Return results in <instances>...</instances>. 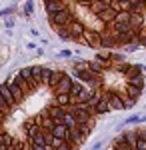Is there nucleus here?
Segmentation results:
<instances>
[{
	"instance_id": "nucleus-1",
	"label": "nucleus",
	"mask_w": 146,
	"mask_h": 150,
	"mask_svg": "<svg viewBox=\"0 0 146 150\" xmlns=\"http://www.w3.org/2000/svg\"><path fill=\"white\" fill-rule=\"evenodd\" d=\"M48 18H50V22L54 24V26H66L68 22H70V20H72V18H74V16H72V10H70V8H62V10H58L56 14H52V16H48Z\"/></svg>"
},
{
	"instance_id": "nucleus-2",
	"label": "nucleus",
	"mask_w": 146,
	"mask_h": 150,
	"mask_svg": "<svg viewBox=\"0 0 146 150\" xmlns=\"http://www.w3.org/2000/svg\"><path fill=\"white\" fill-rule=\"evenodd\" d=\"M84 38H86V46L94 48V50H100V32L98 30H92V28H86L84 30Z\"/></svg>"
},
{
	"instance_id": "nucleus-3",
	"label": "nucleus",
	"mask_w": 146,
	"mask_h": 150,
	"mask_svg": "<svg viewBox=\"0 0 146 150\" xmlns=\"http://www.w3.org/2000/svg\"><path fill=\"white\" fill-rule=\"evenodd\" d=\"M30 144H32V148H38V150L50 148V144H48V140H46V132L44 130H40L38 134H34L32 138H30Z\"/></svg>"
},
{
	"instance_id": "nucleus-4",
	"label": "nucleus",
	"mask_w": 146,
	"mask_h": 150,
	"mask_svg": "<svg viewBox=\"0 0 146 150\" xmlns=\"http://www.w3.org/2000/svg\"><path fill=\"white\" fill-rule=\"evenodd\" d=\"M66 28H68V32H70V38H74V36L84 34V30H86V24L80 22V20H74V18H72V20L66 24Z\"/></svg>"
},
{
	"instance_id": "nucleus-5",
	"label": "nucleus",
	"mask_w": 146,
	"mask_h": 150,
	"mask_svg": "<svg viewBox=\"0 0 146 150\" xmlns=\"http://www.w3.org/2000/svg\"><path fill=\"white\" fill-rule=\"evenodd\" d=\"M100 44H102V48H108V50H112V48L118 46V44H116V38H114V34L110 30H102L100 32Z\"/></svg>"
},
{
	"instance_id": "nucleus-6",
	"label": "nucleus",
	"mask_w": 146,
	"mask_h": 150,
	"mask_svg": "<svg viewBox=\"0 0 146 150\" xmlns=\"http://www.w3.org/2000/svg\"><path fill=\"white\" fill-rule=\"evenodd\" d=\"M44 8H46V14L52 16V14H56L58 10L66 8V2H64V0H46Z\"/></svg>"
},
{
	"instance_id": "nucleus-7",
	"label": "nucleus",
	"mask_w": 146,
	"mask_h": 150,
	"mask_svg": "<svg viewBox=\"0 0 146 150\" xmlns=\"http://www.w3.org/2000/svg\"><path fill=\"white\" fill-rule=\"evenodd\" d=\"M116 12H118V10H114L112 6H106L104 10H100L98 14H96V18H98V20H100L102 24H108V22H112V20H114Z\"/></svg>"
},
{
	"instance_id": "nucleus-8",
	"label": "nucleus",
	"mask_w": 146,
	"mask_h": 150,
	"mask_svg": "<svg viewBox=\"0 0 146 150\" xmlns=\"http://www.w3.org/2000/svg\"><path fill=\"white\" fill-rule=\"evenodd\" d=\"M46 112H48V116H50L52 120L62 122V120H64V114H66V108H64V106H60V104H56V106H50Z\"/></svg>"
},
{
	"instance_id": "nucleus-9",
	"label": "nucleus",
	"mask_w": 146,
	"mask_h": 150,
	"mask_svg": "<svg viewBox=\"0 0 146 150\" xmlns=\"http://www.w3.org/2000/svg\"><path fill=\"white\" fill-rule=\"evenodd\" d=\"M128 24H130V28L138 34V30H140L142 24H144V16H142L140 12H130V20H128Z\"/></svg>"
},
{
	"instance_id": "nucleus-10",
	"label": "nucleus",
	"mask_w": 146,
	"mask_h": 150,
	"mask_svg": "<svg viewBox=\"0 0 146 150\" xmlns=\"http://www.w3.org/2000/svg\"><path fill=\"white\" fill-rule=\"evenodd\" d=\"M108 104H110V110H124V100L118 92L108 94Z\"/></svg>"
},
{
	"instance_id": "nucleus-11",
	"label": "nucleus",
	"mask_w": 146,
	"mask_h": 150,
	"mask_svg": "<svg viewBox=\"0 0 146 150\" xmlns=\"http://www.w3.org/2000/svg\"><path fill=\"white\" fill-rule=\"evenodd\" d=\"M72 76L64 72V76L60 78V82L56 84V88H54V92H70V86H72Z\"/></svg>"
},
{
	"instance_id": "nucleus-12",
	"label": "nucleus",
	"mask_w": 146,
	"mask_h": 150,
	"mask_svg": "<svg viewBox=\"0 0 146 150\" xmlns=\"http://www.w3.org/2000/svg\"><path fill=\"white\" fill-rule=\"evenodd\" d=\"M8 88H10V92H12V96H14L16 104H18V102H22V100H24V96H26V94L22 92V88H20V86H18V84H16L14 80L8 82Z\"/></svg>"
},
{
	"instance_id": "nucleus-13",
	"label": "nucleus",
	"mask_w": 146,
	"mask_h": 150,
	"mask_svg": "<svg viewBox=\"0 0 146 150\" xmlns=\"http://www.w3.org/2000/svg\"><path fill=\"white\" fill-rule=\"evenodd\" d=\"M68 132H70V128H68L64 122H56L54 128H52V134L58 136V138H68Z\"/></svg>"
},
{
	"instance_id": "nucleus-14",
	"label": "nucleus",
	"mask_w": 146,
	"mask_h": 150,
	"mask_svg": "<svg viewBox=\"0 0 146 150\" xmlns=\"http://www.w3.org/2000/svg\"><path fill=\"white\" fill-rule=\"evenodd\" d=\"M14 82H16V84H18L20 88H22V92H24V94H30V92H32V88H30L28 80L24 78V76L20 74V72H16V74H14Z\"/></svg>"
},
{
	"instance_id": "nucleus-15",
	"label": "nucleus",
	"mask_w": 146,
	"mask_h": 150,
	"mask_svg": "<svg viewBox=\"0 0 146 150\" xmlns=\"http://www.w3.org/2000/svg\"><path fill=\"white\" fill-rule=\"evenodd\" d=\"M126 82H128V84H132V86H138V88H142V90H144L146 78H144V74L140 72V74H134V76H126Z\"/></svg>"
},
{
	"instance_id": "nucleus-16",
	"label": "nucleus",
	"mask_w": 146,
	"mask_h": 150,
	"mask_svg": "<svg viewBox=\"0 0 146 150\" xmlns=\"http://www.w3.org/2000/svg\"><path fill=\"white\" fill-rule=\"evenodd\" d=\"M124 92H126V96H128V98H132V100H138V98L142 96V88H138V86H132V84H126Z\"/></svg>"
},
{
	"instance_id": "nucleus-17",
	"label": "nucleus",
	"mask_w": 146,
	"mask_h": 150,
	"mask_svg": "<svg viewBox=\"0 0 146 150\" xmlns=\"http://www.w3.org/2000/svg\"><path fill=\"white\" fill-rule=\"evenodd\" d=\"M0 96H4V98H6V102L10 104L12 108L16 106V100H14V96H12L10 88H8V84H0Z\"/></svg>"
},
{
	"instance_id": "nucleus-18",
	"label": "nucleus",
	"mask_w": 146,
	"mask_h": 150,
	"mask_svg": "<svg viewBox=\"0 0 146 150\" xmlns=\"http://www.w3.org/2000/svg\"><path fill=\"white\" fill-rule=\"evenodd\" d=\"M62 76H64V72H62V70H52V74H50V78H48V86L54 90V88H56V84L60 82V78H62Z\"/></svg>"
},
{
	"instance_id": "nucleus-19",
	"label": "nucleus",
	"mask_w": 146,
	"mask_h": 150,
	"mask_svg": "<svg viewBox=\"0 0 146 150\" xmlns=\"http://www.w3.org/2000/svg\"><path fill=\"white\" fill-rule=\"evenodd\" d=\"M92 94H94V90H92V88H86V86H84V88L80 90V94L76 96V98H74V102H88Z\"/></svg>"
},
{
	"instance_id": "nucleus-20",
	"label": "nucleus",
	"mask_w": 146,
	"mask_h": 150,
	"mask_svg": "<svg viewBox=\"0 0 146 150\" xmlns=\"http://www.w3.org/2000/svg\"><path fill=\"white\" fill-rule=\"evenodd\" d=\"M70 102H74V100H72V96H70L68 92H56V104H60V106L66 108Z\"/></svg>"
},
{
	"instance_id": "nucleus-21",
	"label": "nucleus",
	"mask_w": 146,
	"mask_h": 150,
	"mask_svg": "<svg viewBox=\"0 0 146 150\" xmlns=\"http://www.w3.org/2000/svg\"><path fill=\"white\" fill-rule=\"evenodd\" d=\"M128 10L130 12H140V14H142V12L146 10V0H132Z\"/></svg>"
},
{
	"instance_id": "nucleus-22",
	"label": "nucleus",
	"mask_w": 146,
	"mask_h": 150,
	"mask_svg": "<svg viewBox=\"0 0 146 150\" xmlns=\"http://www.w3.org/2000/svg\"><path fill=\"white\" fill-rule=\"evenodd\" d=\"M106 6H108V4H104L102 0H94V2H90V4H88V10L92 12V14H98V12L104 10Z\"/></svg>"
},
{
	"instance_id": "nucleus-23",
	"label": "nucleus",
	"mask_w": 146,
	"mask_h": 150,
	"mask_svg": "<svg viewBox=\"0 0 146 150\" xmlns=\"http://www.w3.org/2000/svg\"><path fill=\"white\" fill-rule=\"evenodd\" d=\"M128 20H130V10H118L112 22H124V24H128Z\"/></svg>"
},
{
	"instance_id": "nucleus-24",
	"label": "nucleus",
	"mask_w": 146,
	"mask_h": 150,
	"mask_svg": "<svg viewBox=\"0 0 146 150\" xmlns=\"http://www.w3.org/2000/svg\"><path fill=\"white\" fill-rule=\"evenodd\" d=\"M82 88H84V84H82V82H72V86H70V96H72V100H74V98H76V96H78L80 94V90H82Z\"/></svg>"
},
{
	"instance_id": "nucleus-25",
	"label": "nucleus",
	"mask_w": 146,
	"mask_h": 150,
	"mask_svg": "<svg viewBox=\"0 0 146 150\" xmlns=\"http://www.w3.org/2000/svg\"><path fill=\"white\" fill-rule=\"evenodd\" d=\"M88 68L92 70V72H96V74H102V72H104V66H102V64L98 62V60H96V58L88 62Z\"/></svg>"
},
{
	"instance_id": "nucleus-26",
	"label": "nucleus",
	"mask_w": 146,
	"mask_h": 150,
	"mask_svg": "<svg viewBox=\"0 0 146 150\" xmlns=\"http://www.w3.org/2000/svg\"><path fill=\"white\" fill-rule=\"evenodd\" d=\"M0 112H2L4 116H8L12 112V106L6 102V98H4V96H0Z\"/></svg>"
},
{
	"instance_id": "nucleus-27",
	"label": "nucleus",
	"mask_w": 146,
	"mask_h": 150,
	"mask_svg": "<svg viewBox=\"0 0 146 150\" xmlns=\"http://www.w3.org/2000/svg\"><path fill=\"white\" fill-rule=\"evenodd\" d=\"M124 136H126V142H128V146H130V148H134L136 138H138V132H136V130H130V132H126Z\"/></svg>"
},
{
	"instance_id": "nucleus-28",
	"label": "nucleus",
	"mask_w": 146,
	"mask_h": 150,
	"mask_svg": "<svg viewBox=\"0 0 146 150\" xmlns=\"http://www.w3.org/2000/svg\"><path fill=\"white\" fill-rule=\"evenodd\" d=\"M144 70V66H140V64H130L128 70H126V76H134V74H140Z\"/></svg>"
},
{
	"instance_id": "nucleus-29",
	"label": "nucleus",
	"mask_w": 146,
	"mask_h": 150,
	"mask_svg": "<svg viewBox=\"0 0 146 150\" xmlns=\"http://www.w3.org/2000/svg\"><path fill=\"white\" fill-rule=\"evenodd\" d=\"M62 122H64V124H66L68 128H74V126H76V118L70 114L68 110H66V114H64V120H62Z\"/></svg>"
},
{
	"instance_id": "nucleus-30",
	"label": "nucleus",
	"mask_w": 146,
	"mask_h": 150,
	"mask_svg": "<svg viewBox=\"0 0 146 150\" xmlns=\"http://www.w3.org/2000/svg\"><path fill=\"white\" fill-rule=\"evenodd\" d=\"M50 74H52V70H50V68H44V66H42V74H40V82H42L44 86H48V78H50Z\"/></svg>"
},
{
	"instance_id": "nucleus-31",
	"label": "nucleus",
	"mask_w": 146,
	"mask_h": 150,
	"mask_svg": "<svg viewBox=\"0 0 146 150\" xmlns=\"http://www.w3.org/2000/svg\"><path fill=\"white\" fill-rule=\"evenodd\" d=\"M30 68H32V76H34V80L38 82V86H40V84H42V82H40V74H42V66H30Z\"/></svg>"
},
{
	"instance_id": "nucleus-32",
	"label": "nucleus",
	"mask_w": 146,
	"mask_h": 150,
	"mask_svg": "<svg viewBox=\"0 0 146 150\" xmlns=\"http://www.w3.org/2000/svg\"><path fill=\"white\" fill-rule=\"evenodd\" d=\"M134 148L136 150H146V138H136V144H134Z\"/></svg>"
},
{
	"instance_id": "nucleus-33",
	"label": "nucleus",
	"mask_w": 146,
	"mask_h": 150,
	"mask_svg": "<svg viewBox=\"0 0 146 150\" xmlns=\"http://www.w3.org/2000/svg\"><path fill=\"white\" fill-rule=\"evenodd\" d=\"M56 30H58V36H60V38H70V32H68V28H66V26H64V28L56 26Z\"/></svg>"
},
{
	"instance_id": "nucleus-34",
	"label": "nucleus",
	"mask_w": 146,
	"mask_h": 150,
	"mask_svg": "<svg viewBox=\"0 0 146 150\" xmlns=\"http://www.w3.org/2000/svg\"><path fill=\"white\" fill-rule=\"evenodd\" d=\"M74 68H76V70H84V68H88V62H82V60H80V62H74Z\"/></svg>"
},
{
	"instance_id": "nucleus-35",
	"label": "nucleus",
	"mask_w": 146,
	"mask_h": 150,
	"mask_svg": "<svg viewBox=\"0 0 146 150\" xmlns=\"http://www.w3.org/2000/svg\"><path fill=\"white\" fill-rule=\"evenodd\" d=\"M32 8H34V4H32V2H28V4H26V10H24V12H26V14H30V12H32Z\"/></svg>"
},
{
	"instance_id": "nucleus-36",
	"label": "nucleus",
	"mask_w": 146,
	"mask_h": 150,
	"mask_svg": "<svg viewBox=\"0 0 146 150\" xmlns=\"http://www.w3.org/2000/svg\"><path fill=\"white\" fill-rule=\"evenodd\" d=\"M128 66H130V64H120V66H118V70H120V72H124V74H126V70H128Z\"/></svg>"
},
{
	"instance_id": "nucleus-37",
	"label": "nucleus",
	"mask_w": 146,
	"mask_h": 150,
	"mask_svg": "<svg viewBox=\"0 0 146 150\" xmlns=\"http://www.w3.org/2000/svg\"><path fill=\"white\" fill-rule=\"evenodd\" d=\"M6 26H8V28H12V26H14V20H12V18H8V20H6Z\"/></svg>"
}]
</instances>
